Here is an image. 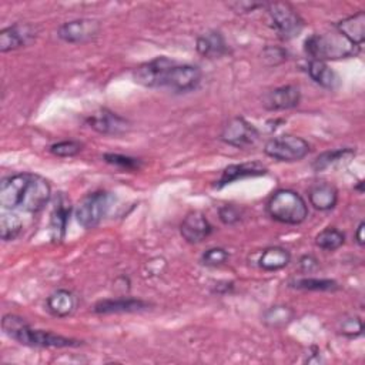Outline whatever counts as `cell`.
<instances>
[{
  "label": "cell",
  "instance_id": "6da1fadb",
  "mask_svg": "<svg viewBox=\"0 0 365 365\" xmlns=\"http://www.w3.org/2000/svg\"><path fill=\"white\" fill-rule=\"evenodd\" d=\"M51 197L50 182L31 173H19L4 177L0 182V205L6 210L38 212Z\"/></svg>",
  "mask_w": 365,
  "mask_h": 365
},
{
  "label": "cell",
  "instance_id": "7a4b0ae2",
  "mask_svg": "<svg viewBox=\"0 0 365 365\" xmlns=\"http://www.w3.org/2000/svg\"><path fill=\"white\" fill-rule=\"evenodd\" d=\"M1 329L10 338L26 346L38 348H73L78 346L81 341L63 336L50 331L31 328L30 324L14 314H6L1 319Z\"/></svg>",
  "mask_w": 365,
  "mask_h": 365
},
{
  "label": "cell",
  "instance_id": "3957f363",
  "mask_svg": "<svg viewBox=\"0 0 365 365\" xmlns=\"http://www.w3.org/2000/svg\"><path fill=\"white\" fill-rule=\"evenodd\" d=\"M358 46L346 40L339 31L314 33L304 41V50L311 60H339L354 57L359 53Z\"/></svg>",
  "mask_w": 365,
  "mask_h": 365
},
{
  "label": "cell",
  "instance_id": "277c9868",
  "mask_svg": "<svg viewBox=\"0 0 365 365\" xmlns=\"http://www.w3.org/2000/svg\"><path fill=\"white\" fill-rule=\"evenodd\" d=\"M267 212L281 224L298 225L307 220L308 205L297 191L281 188L267 201Z\"/></svg>",
  "mask_w": 365,
  "mask_h": 365
},
{
  "label": "cell",
  "instance_id": "5b68a950",
  "mask_svg": "<svg viewBox=\"0 0 365 365\" xmlns=\"http://www.w3.org/2000/svg\"><path fill=\"white\" fill-rule=\"evenodd\" d=\"M267 10L274 30L282 40H291L301 34L304 20L299 13L287 1L267 3Z\"/></svg>",
  "mask_w": 365,
  "mask_h": 365
},
{
  "label": "cell",
  "instance_id": "8992f818",
  "mask_svg": "<svg viewBox=\"0 0 365 365\" xmlns=\"http://www.w3.org/2000/svg\"><path fill=\"white\" fill-rule=\"evenodd\" d=\"M311 147L307 140L292 134H282L269 138L264 145V153L278 161L294 163L308 155Z\"/></svg>",
  "mask_w": 365,
  "mask_h": 365
},
{
  "label": "cell",
  "instance_id": "52a82bcc",
  "mask_svg": "<svg viewBox=\"0 0 365 365\" xmlns=\"http://www.w3.org/2000/svg\"><path fill=\"white\" fill-rule=\"evenodd\" d=\"M108 208L110 194L106 191H94L78 202L74 210V217L84 230H91L103 221Z\"/></svg>",
  "mask_w": 365,
  "mask_h": 365
},
{
  "label": "cell",
  "instance_id": "ba28073f",
  "mask_svg": "<svg viewBox=\"0 0 365 365\" xmlns=\"http://www.w3.org/2000/svg\"><path fill=\"white\" fill-rule=\"evenodd\" d=\"M177 63L165 56L155 57L150 61H145L140 64L133 71V78L137 84L147 87V88H157V87H165L168 74L171 68Z\"/></svg>",
  "mask_w": 365,
  "mask_h": 365
},
{
  "label": "cell",
  "instance_id": "9c48e42d",
  "mask_svg": "<svg viewBox=\"0 0 365 365\" xmlns=\"http://www.w3.org/2000/svg\"><path fill=\"white\" fill-rule=\"evenodd\" d=\"M220 138L232 147L248 148L259 140V131L242 117H234L224 125Z\"/></svg>",
  "mask_w": 365,
  "mask_h": 365
},
{
  "label": "cell",
  "instance_id": "30bf717a",
  "mask_svg": "<svg viewBox=\"0 0 365 365\" xmlns=\"http://www.w3.org/2000/svg\"><path fill=\"white\" fill-rule=\"evenodd\" d=\"M100 33V23L93 19H76L63 23L58 30L57 36L71 44L77 43H87L93 40Z\"/></svg>",
  "mask_w": 365,
  "mask_h": 365
},
{
  "label": "cell",
  "instance_id": "8fae6325",
  "mask_svg": "<svg viewBox=\"0 0 365 365\" xmlns=\"http://www.w3.org/2000/svg\"><path fill=\"white\" fill-rule=\"evenodd\" d=\"M86 123L94 131L104 135H121L130 128V124L124 117L108 108H100L94 111L86 118Z\"/></svg>",
  "mask_w": 365,
  "mask_h": 365
},
{
  "label": "cell",
  "instance_id": "7c38bea8",
  "mask_svg": "<svg viewBox=\"0 0 365 365\" xmlns=\"http://www.w3.org/2000/svg\"><path fill=\"white\" fill-rule=\"evenodd\" d=\"M202 78V73L197 66L192 64H175L167 78L165 87L175 93L194 91Z\"/></svg>",
  "mask_w": 365,
  "mask_h": 365
},
{
  "label": "cell",
  "instance_id": "4fadbf2b",
  "mask_svg": "<svg viewBox=\"0 0 365 365\" xmlns=\"http://www.w3.org/2000/svg\"><path fill=\"white\" fill-rule=\"evenodd\" d=\"M37 36L34 26L29 23H17L0 31V51L7 53L31 43Z\"/></svg>",
  "mask_w": 365,
  "mask_h": 365
},
{
  "label": "cell",
  "instance_id": "5bb4252c",
  "mask_svg": "<svg viewBox=\"0 0 365 365\" xmlns=\"http://www.w3.org/2000/svg\"><path fill=\"white\" fill-rule=\"evenodd\" d=\"M150 304L140 298L123 297V298H107L100 299L94 304L93 312L98 315H108V314H133L141 312L148 309Z\"/></svg>",
  "mask_w": 365,
  "mask_h": 365
},
{
  "label": "cell",
  "instance_id": "9a60e30c",
  "mask_svg": "<svg viewBox=\"0 0 365 365\" xmlns=\"http://www.w3.org/2000/svg\"><path fill=\"white\" fill-rule=\"evenodd\" d=\"M180 232L187 242L198 244L211 235L212 225L202 212L191 211L184 217L180 225Z\"/></svg>",
  "mask_w": 365,
  "mask_h": 365
},
{
  "label": "cell",
  "instance_id": "2e32d148",
  "mask_svg": "<svg viewBox=\"0 0 365 365\" xmlns=\"http://www.w3.org/2000/svg\"><path fill=\"white\" fill-rule=\"evenodd\" d=\"M301 91L297 86H281L264 96L262 104L269 111H279V110H289L299 104Z\"/></svg>",
  "mask_w": 365,
  "mask_h": 365
},
{
  "label": "cell",
  "instance_id": "e0dca14e",
  "mask_svg": "<svg viewBox=\"0 0 365 365\" xmlns=\"http://www.w3.org/2000/svg\"><path fill=\"white\" fill-rule=\"evenodd\" d=\"M71 212V205L67 197L60 192L56 197L54 207L50 214V238L53 242H61L64 235H66V228L67 222L70 218Z\"/></svg>",
  "mask_w": 365,
  "mask_h": 365
},
{
  "label": "cell",
  "instance_id": "ac0fdd59",
  "mask_svg": "<svg viewBox=\"0 0 365 365\" xmlns=\"http://www.w3.org/2000/svg\"><path fill=\"white\" fill-rule=\"evenodd\" d=\"M267 174V168L258 163V161H251V163H241V164H231L224 168L221 173L220 180L217 181L215 187L221 188L224 185H228L234 181L250 178V177H261Z\"/></svg>",
  "mask_w": 365,
  "mask_h": 365
},
{
  "label": "cell",
  "instance_id": "d6986e66",
  "mask_svg": "<svg viewBox=\"0 0 365 365\" xmlns=\"http://www.w3.org/2000/svg\"><path fill=\"white\" fill-rule=\"evenodd\" d=\"M308 198L315 210L329 211L336 205L338 190L331 182L318 181L311 185L308 191Z\"/></svg>",
  "mask_w": 365,
  "mask_h": 365
},
{
  "label": "cell",
  "instance_id": "ffe728a7",
  "mask_svg": "<svg viewBox=\"0 0 365 365\" xmlns=\"http://www.w3.org/2000/svg\"><path fill=\"white\" fill-rule=\"evenodd\" d=\"M354 157H355V150L349 148V147L329 150V151H325V153L319 154L312 161V168L318 173L339 168V167H344V165L349 164Z\"/></svg>",
  "mask_w": 365,
  "mask_h": 365
},
{
  "label": "cell",
  "instance_id": "44dd1931",
  "mask_svg": "<svg viewBox=\"0 0 365 365\" xmlns=\"http://www.w3.org/2000/svg\"><path fill=\"white\" fill-rule=\"evenodd\" d=\"M46 307L53 317L66 318L74 312L77 307V297L68 289H57L48 295Z\"/></svg>",
  "mask_w": 365,
  "mask_h": 365
},
{
  "label": "cell",
  "instance_id": "7402d4cb",
  "mask_svg": "<svg viewBox=\"0 0 365 365\" xmlns=\"http://www.w3.org/2000/svg\"><path fill=\"white\" fill-rule=\"evenodd\" d=\"M335 29L352 44L361 47L365 38V13L358 11L356 14L342 19L336 23Z\"/></svg>",
  "mask_w": 365,
  "mask_h": 365
},
{
  "label": "cell",
  "instance_id": "603a6c76",
  "mask_svg": "<svg viewBox=\"0 0 365 365\" xmlns=\"http://www.w3.org/2000/svg\"><path fill=\"white\" fill-rule=\"evenodd\" d=\"M197 51L208 58H217L224 56L228 51V46L225 43L224 36L217 30H210L201 34L195 43Z\"/></svg>",
  "mask_w": 365,
  "mask_h": 365
},
{
  "label": "cell",
  "instance_id": "cb8c5ba5",
  "mask_svg": "<svg viewBox=\"0 0 365 365\" xmlns=\"http://www.w3.org/2000/svg\"><path fill=\"white\" fill-rule=\"evenodd\" d=\"M308 74L309 77L321 87L328 90H335L339 86L338 74L327 64V61L311 60L308 63Z\"/></svg>",
  "mask_w": 365,
  "mask_h": 365
},
{
  "label": "cell",
  "instance_id": "d4e9b609",
  "mask_svg": "<svg viewBox=\"0 0 365 365\" xmlns=\"http://www.w3.org/2000/svg\"><path fill=\"white\" fill-rule=\"evenodd\" d=\"M289 261H291L289 251L285 250L284 247L275 245V247H268L261 252L258 258V265L264 271H278L287 267Z\"/></svg>",
  "mask_w": 365,
  "mask_h": 365
},
{
  "label": "cell",
  "instance_id": "484cf974",
  "mask_svg": "<svg viewBox=\"0 0 365 365\" xmlns=\"http://www.w3.org/2000/svg\"><path fill=\"white\" fill-rule=\"evenodd\" d=\"M23 228V222L20 217L13 212V210L3 208L0 214V237L3 241L16 240Z\"/></svg>",
  "mask_w": 365,
  "mask_h": 365
},
{
  "label": "cell",
  "instance_id": "4316f807",
  "mask_svg": "<svg viewBox=\"0 0 365 365\" xmlns=\"http://www.w3.org/2000/svg\"><path fill=\"white\" fill-rule=\"evenodd\" d=\"M295 312L289 307L275 305L264 312L262 322L269 328H282L292 321Z\"/></svg>",
  "mask_w": 365,
  "mask_h": 365
},
{
  "label": "cell",
  "instance_id": "83f0119b",
  "mask_svg": "<svg viewBox=\"0 0 365 365\" xmlns=\"http://www.w3.org/2000/svg\"><path fill=\"white\" fill-rule=\"evenodd\" d=\"M344 242H345V235L334 227L324 228L315 237V245L324 251H335L339 247H342Z\"/></svg>",
  "mask_w": 365,
  "mask_h": 365
},
{
  "label": "cell",
  "instance_id": "f1b7e54d",
  "mask_svg": "<svg viewBox=\"0 0 365 365\" xmlns=\"http://www.w3.org/2000/svg\"><path fill=\"white\" fill-rule=\"evenodd\" d=\"M292 288L304 291H335L338 289V282L329 278H299L289 282Z\"/></svg>",
  "mask_w": 365,
  "mask_h": 365
},
{
  "label": "cell",
  "instance_id": "f546056e",
  "mask_svg": "<svg viewBox=\"0 0 365 365\" xmlns=\"http://www.w3.org/2000/svg\"><path fill=\"white\" fill-rule=\"evenodd\" d=\"M103 160L110 164L114 165L120 170L124 171H137L141 167V161L138 158L130 157V155H124V154H114V153H107L103 155Z\"/></svg>",
  "mask_w": 365,
  "mask_h": 365
},
{
  "label": "cell",
  "instance_id": "4dcf8cb0",
  "mask_svg": "<svg viewBox=\"0 0 365 365\" xmlns=\"http://www.w3.org/2000/svg\"><path fill=\"white\" fill-rule=\"evenodd\" d=\"M48 150L56 157L68 158V157L77 155L83 150V144L80 141H76V140H64V141H58V143L51 144Z\"/></svg>",
  "mask_w": 365,
  "mask_h": 365
},
{
  "label": "cell",
  "instance_id": "1f68e13d",
  "mask_svg": "<svg viewBox=\"0 0 365 365\" xmlns=\"http://www.w3.org/2000/svg\"><path fill=\"white\" fill-rule=\"evenodd\" d=\"M228 252L221 248V247H212V248H208L202 257H201V262L207 267H218V265H222L224 262H227L228 259Z\"/></svg>",
  "mask_w": 365,
  "mask_h": 365
},
{
  "label": "cell",
  "instance_id": "d6a6232c",
  "mask_svg": "<svg viewBox=\"0 0 365 365\" xmlns=\"http://www.w3.org/2000/svg\"><path fill=\"white\" fill-rule=\"evenodd\" d=\"M261 58L267 66H278L287 60V50L278 46H267L261 53Z\"/></svg>",
  "mask_w": 365,
  "mask_h": 365
},
{
  "label": "cell",
  "instance_id": "836d02e7",
  "mask_svg": "<svg viewBox=\"0 0 365 365\" xmlns=\"http://www.w3.org/2000/svg\"><path fill=\"white\" fill-rule=\"evenodd\" d=\"M339 332L346 338H356L362 334V321L359 317H348L342 319Z\"/></svg>",
  "mask_w": 365,
  "mask_h": 365
},
{
  "label": "cell",
  "instance_id": "e575fe53",
  "mask_svg": "<svg viewBox=\"0 0 365 365\" xmlns=\"http://www.w3.org/2000/svg\"><path fill=\"white\" fill-rule=\"evenodd\" d=\"M241 210L234 204H224L218 208V217L225 225H234L241 220Z\"/></svg>",
  "mask_w": 365,
  "mask_h": 365
},
{
  "label": "cell",
  "instance_id": "d590c367",
  "mask_svg": "<svg viewBox=\"0 0 365 365\" xmlns=\"http://www.w3.org/2000/svg\"><path fill=\"white\" fill-rule=\"evenodd\" d=\"M228 7L232 9L238 14H245L250 11H255L257 9L267 7V3H264V1H231V3H228Z\"/></svg>",
  "mask_w": 365,
  "mask_h": 365
},
{
  "label": "cell",
  "instance_id": "8d00e7d4",
  "mask_svg": "<svg viewBox=\"0 0 365 365\" xmlns=\"http://www.w3.org/2000/svg\"><path fill=\"white\" fill-rule=\"evenodd\" d=\"M298 267H299V271L304 272V274H311L314 272L317 268H318V259L314 257V255H302L299 258V262H298Z\"/></svg>",
  "mask_w": 365,
  "mask_h": 365
},
{
  "label": "cell",
  "instance_id": "74e56055",
  "mask_svg": "<svg viewBox=\"0 0 365 365\" xmlns=\"http://www.w3.org/2000/svg\"><path fill=\"white\" fill-rule=\"evenodd\" d=\"M364 230H365V222L361 221L358 224V227H356V231H355V240H356L358 245H361V247L365 244V241H364Z\"/></svg>",
  "mask_w": 365,
  "mask_h": 365
}]
</instances>
